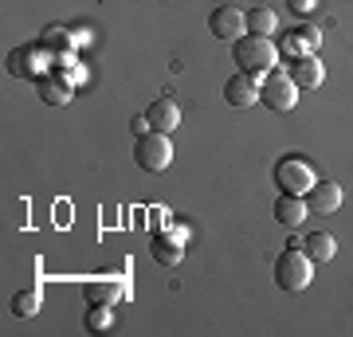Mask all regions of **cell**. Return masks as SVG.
Returning a JSON list of instances; mask_svg holds the SVG:
<instances>
[{"instance_id":"44dd1931","label":"cell","mask_w":353,"mask_h":337,"mask_svg":"<svg viewBox=\"0 0 353 337\" xmlns=\"http://www.w3.org/2000/svg\"><path fill=\"white\" fill-rule=\"evenodd\" d=\"M130 130H134V138L150 134V118H145V114H141V118H134V122H130Z\"/></svg>"},{"instance_id":"ffe728a7","label":"cell","mask_w":353,"mask_h":337,"mask_svg":"<svg viewBox=\"0 0 353 337\" xmlns=\"http://www.w3.org/2000/svg\"><path fill=\"white\" fill-rule=\"evenodd\" d=\"M290 8H294L299 16H310L318 8V0H290Z\"/></svg>"},{"instance_id":"ba28073f","label":"cell","mask_w":353,"mask_h":337,"mask_svg":"<svg viewBox=\"0 0 353 337\" xmlns=\"http://www.w3.org/2000/svg\"><path fill=\"white\" fill-rule=\"evenodd\" d=\"M341 200H345V192H341L338 181H318L310 192H306V208L314 216H330L341 208Z\"/></svg>"},{"instance_id":"30bf717a","label":"cell","mask_w":353,"mask_h":337,"mask_svg":"<svg viewBox=\"0 0 353 337\" xmlns=\"http://www.w3.org/2000/svg\"><path fill=\"white\" fill-rule=\"evenodd\" d=\"M145 118H150V130H157V134H173L176 125H181V106L165 94V99H153L150 102Z\"/></svg>"},{"instance_id":"9c48e42d","label":"cell","mask_w":353,"mask_h":337,"mask_svg":"<svg viewBox=\"0 0 353 337\" xmlns=\"http://www.w3.org/2000/svg\"><path fill=\"white\" fill-rule=\"evenodd\" d=\"M290 79H294L299 90H318L322 79H326V67H322L318 55H299V59H290Z\"/></svg>"},{"instance_id":"4fadbf2b","label":"cell","mask_w":353,"mask_h":337,"mask_svg":"<svg viewBox=\"0 0 353 337\" xmlns=\"http://www.w3.org/2000/svg\"><path fill=\"white\" fill-rule=\"evenodd\" d=\"M83 298L118 306V302L126 298V287H122V283H110V278H87V283H83Z\"/></svg>"},{"instance_id":"3957f363","label":"cell","mask_w":353,"mask_h":337,"mask_svg":"<svg viewBox=\"0 0 353 337\" xmlns=\"http://www.w3.org/2000/svg\"><path fill=\"white\" fill-rule=\"evenodd\" d=\"M314 185H318V173H314V165L306 161V157L287 153V157H279V161H275V188H279V192L306 196Z\"/></svg>"},{"instance_id":"7a4b0ae2","label":"cell","mask_w":353,"mask_h":337,"mask_svg":"<svg viewBox=\"0 0 353 337\" xmlns=\"http://www.w3.org/2000/svg\"><path fill=\"white\" fill-rule=\"evenodd\" d=\"M275 283H279V290H287V294L306 290L314 283V259H310L303 247H287L275 259Z\"/></svg>"},{"instance_id":"8fae6325","label":"cell","mask_w":353,"mask_h":337,"mask_svg":"<svg viewBox=\"0 0 353 337\" xmlns=\"http://www.w3.org/2000/svg\"><path fill=\"white\" fill-rule=\"evenodd\" d=\"M322 43V32L318 28H294L283 43H279V55L287 59H299V55H314V48Z\"/></svg>"},{"instance_id":"7402d4cb","label":"cell","mask_w":353,"mask_h":337,"mask_svg":"<svg viewBox=\"0 0 353 337\" xmlns=\"http://www.w3.org/2000/svg\"><path fill=\"white\" fill-rule=\"evenodd\" d=\"M287 4H290V0H287Z\"/></svg>"},{"instance_id":"5b68a950","label":"cell","mask_w":353,"mask_h":337,"mask_svg":"<svg viewBox=\"0 0 353 337\" xmlns=\"http://www.w3.org/2000/svg\"><path fill=\"white\" fill-rule=\"evenodd\" d=\"M259 102H263L267 110L275 114H290L294 110V102H299V87H294V79H290V71H271V75H263V83H259Z\"/></svg>"},{"instance_id":"2e32d148","label":"cell","mask_w":353,"mask_h":337,"mask_svg":"<svg viewBox=\"0 0 353 337\" xmlns=\"http://www.w3.org/2000/svg\"><path fill=\"white\" fill-rule=\"evenodd\" d=\"M39 99L48 106H63V102H71V83H63V79H39Z\"/></svg>"},{"instance_id":"d6986e66","label":"cell","mask_w":353,"mask_h":337,"mask_svg":"<svg viewBox=\"0 0 353 337\" xmlns=\"http://www.w3.org/2000/svg\"><path fill=\"white\" fill-rule=\"evenodd\" d=\"M39 306H43V294H39V290H20V294L12 298V314H16V318H36Z\"/></svg>"},{"instance_id":"8992f818","label":"cell","mask_w":353,"mask_h":337,"mask_svg":"<svg viewBox=\"0 0 353 337\" xmlns=\"http://www.w3.org/2000/svg\"><path fill=\"white\" fill-rule=\"evenodd\" d=\"M208 32H212L216 39H236L248 36V12L243 8H236V4H220V8H212V16H208Z\"/></svg>"},{"instance_id":"277c9868","label":"cell","mask_w":353,"mask_h":337,"mask_svg":"<svg viewBox=\"0 0 353 337\" xmlns=\"http://www.w3.org/2000/svg\"><path fill=\"white\" fill-rule=\"evenodd\" d=\"M134 161H138V169H145V173H165V169L173 165V141H169V134L150 130V134L134 138Z\"/></svg>"},{"instance_id":"e0dca14e","label":"cell","mask_w":353,"mask_h":337,"mask_svg":"<svg viewBox=\"0 0 353 337\" xmlns=\"http://www.w3.org/2000/svg\"><path fill=\"white\" fill-rule=\"evenodd\" d=\"M275 28H279V16L271 8H252L248 12V32L252 36H275Z\"/></svg>"},{"instance_id":"ac0fdd59","label":"cell","mask_w":353,"mask_h":337,"mask_svg":"<svg viewBox=\"0 0 353 337\" xmlns=\"http://www.w3.org/2000/svg\"><path fill=\"white\" fill-rule=\"evenodd\" d=\"M114 325V306L110 302H90L87 310V329L90 334H102V329H110Z\"/></svg>"},{"instance_id":"6da1fadb","label":"cell","mask_w":353,"mask_h":337,"mask_svg":"<svg viewBox=\"0 0 353 337\" xmlns=\"http://www.w3.org/2000/svg\"><path fill=\"white\" fill-rule=\"evenodd\" d=\"M232 59H236V67H240L243 75H255V79H263L275 71V63H279V43L271 36H240L236 43H232Z\"/></svg>"},{"instance_id":"9a60e30c","label":"cell","mask_w":353,"mask_h":337,"mask_svg":"<svg viewBox=\"0 0 353 337\" xmlns=\"http://www.w3.org/2000/svg\"><path fill=\"white\" fill-rule=\"evenodd\" d=\"M303 251L314 263H330L334 255H338V239L330 236V232H310V236L303 239Z\"/></svg>"},{"instance_id":"5bb4252c","label":"cell","mask_w":353,"mask_h":337,"mask_svg":"<svg viewBox=\"0 0 353 337\" xmlns=\"http://www.w3.org/2000/svg\"><path fill=\"white\" fill-rule=\"evenodd\" d=\"M153 259L165 263V267H176V263L185 259V236L176 232V236H157L153 239Z\"/></svg>"},{"instance_id":"7c38bea8","label":"cell","mask_w":353,"mask_h":337,"mask_svg":"<svg viewBox=\"0 0 353 337\" xmlns=\"http://www.w3.org/2000/svg\"><path fill=\"white\" fill-rule=\"evenodd\" d=\"M310 216V208H306V196H290V192H279L275 200V220L287 227H299Z\"/></svg>"},{"instance_id":"52a82bcc","label":"cell","mask_w":353,"mask_h":337,"mask_svg":"<svg viewBox=\"0 0 353 337\" xmlns=\"http://www.w3.org/2000/svg\"><path fill=\"white\" fill-rule=\"evenodd\" d=\"M259 83H263V79L236 71V75H232V79L224 83V99H228V106H240V110H248V106H259Z\"/></svg>"}]
</instances>
